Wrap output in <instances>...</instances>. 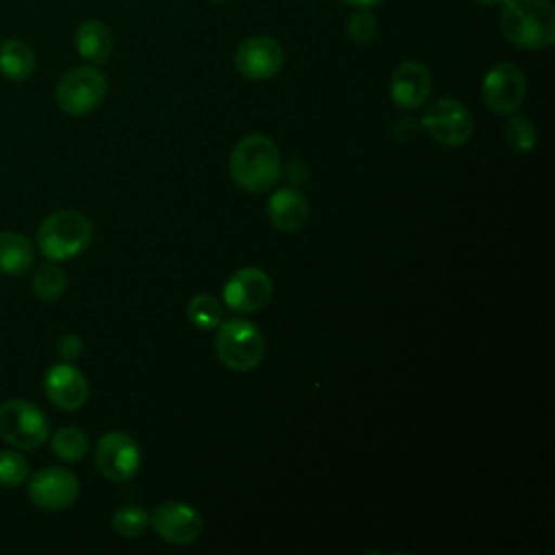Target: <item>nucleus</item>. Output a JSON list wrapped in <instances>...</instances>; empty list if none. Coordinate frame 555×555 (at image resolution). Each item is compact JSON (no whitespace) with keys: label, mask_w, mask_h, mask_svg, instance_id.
I'll list each match as a JSON object with an SVG mask.
<instances>
[{"label":"nucleus","mask_w":555,"mask_h":555,"mask_svg":"<svg viewBox=\"0 0 555 555\" xmlns=\"http://www.w3.org/2000/svg\"><path fill=\"white\" fill-rule=\"evenodd\" d=\"M230 176L247 193L271 191L282 176V156L267 134H247L230 152Z\"/></svg>","instance_id":"nucleus-1"},{"label":"nucleus","mask_w":555,"mask_h":555,"mask_svg":"<svg viewBox=\"0 0 555 555\" xmlns=\"http://www.w3.org/2000/svg\"><path fill=\"white\" fill-rule=\"evenodd\" d=\"M499 26L512 46L542 50L555 41V9L548 0H503Z\"/></svg>","instance_id":"nucleus-2"},{"label":"nucleus","mask_w":555,"mask_h":555,"mask_svg":"<svg viewBox=\"0 0 555 555\" xmlns=\"http://www.w3.org/2000/svg\"><path fill=\"white\" fill-rule=\"evenodd\" d=\"M93 238L91 221L78 210H56L48 215L37 230L39 251L54 262L80 256Z\"/></svg>","instance_id":"nucleus-3"},{"label":"nucleus","mask_w":555,"mask_h":555,"mask_svg":"<svg viewBox=\"0 0 555 555\" xmlns=\"http://www.w3.org/2000/svg\"><path fill=\"white\" fill-rule=\"evenodd\" d=\"M215 351L219 362L236 373L256 369L264 356V336L247 319H228L217 325Z\"/></svg>","instance_id":"nucleus-4"},{"label":"nucleus","mask_w":555,"mask_h":555,"mask_svg":"<svg viewBox=\"0 0 555 555\" xmlns=\"http://www.w3.org/2000/svg\"><path fill=\"white\" fill-rule=\"evenodd\" d=\"M108 82L106 76L91 67L78 65L65 72L56 85V104L67 115H89L93 113L106 98Z\"/></svg>","instance_id":"nucleus-5"},{"label":"nucleus","mask_w":555,"mask_h":555,"mask_svg":"<svg viewBox=\"0 0 555 555\" xmlns=\"http://www.w3.org/2000/svg\"><path fill=\"white\" fill-rule=\"evenodd\" d=\"M50 425L46 414L24 399L0 405V438L17 451H33L48 440Z\"/></svg>","instance_id":"nucleus-6"},{"label":"nucleus","mask_w":555,"mask_h":555,"mask_svg":"<svg viewBox=\"0 0 555 555\" xmlns=\"http://www.w3.org/2000/svg\"><path fill=\"white\" fill-rule=\"evenodd\" d=\"M423 130L440 145L457 147L473 137V115L470 111L453 98L436 100L421 117Z\"/></svg>","instance_id":"nucleus-7"},{"label":"nucleus","mask_w":555,"mask_h":555,"mask_svg":"<svg viewBox=\"0 0 555 555\" xmlns=\"http://www.w3.org/2000/svg\"><path fill=\"white\" fill-rule=\"evenodd\" d=\"M527 95L522 69L512 61H501L488 69L481 82V98L494 115H512L520 108Z\"/></svg>","instance_id":"nucleus-8"},{"label":"nucleus","mask_w":555,"mask_h":555,"mask_svg":"<svg viewBox=\"0 0 555 555\" xmlns=\"http://www.w3.org/2000/svg\"><path fill=\"white\" fill-rule=\"evenodd\" d=\"M273 295V282L267 271L258 267H243L234 271L223 284V301L238 314H254L262 310Z\"/></svg>","instance_id":"nucleus-9"},{"label":"nucleus","mask_w":555,"mask_h":555,"mask_svg":"<svg viewBox=\"0 0 555 555\" xmlns=\"http://www.w3.org/2000/svg\"><path fill=\"white\" fill-rule=\"evenodd\" d=\"M150 527L169 544H193L202 529V514L184 501H165L150 514Z\"/></svg>","instance_id":"nucleus-10"},{"label":"nucleus","mask_w":555,"mask_h":555,"mask_svg":"<svg viewBox=\"0 0 555 555\" xmlns=\"http://www.w3.org/2000/svg\"><path fill=\"white\" fill-rule=\"evenodd\" d=\"M234 67L247 80H269L284 67V50L273 37H247L234 52Z\"/></svg>","instance_id":"nucleus-11"},{"label":"nucleus","mask_w":555,"mask_h":555,"mask_svg":"<svg viewBox=\"0 0 555 555\" xmlns=\"http://www.w3.org/2000/svg\"><path fill=\"white\" fill-rule=\"evenodd\" d=\"M98 470L111 481H126L141 466V449L137 440L124 431H108L95 447Z\"/></svg>","instance_id":"nucleus-12"},{"label":"nucleus","mask_w":555,"mask_h":555,"mask_svg":"<svg viewBox=\"0 0 555 555\" xmlns=\"http://www.w3.org/2000/svg\"><path fill=\"white\" fill-rule=\"evenodd\" d=\"M80 494L78 477L61 466H48L37 470L28 481V496L30 501L50 512L65 509L74 505V501Z\"/></svg>","instance_id":"nucleus-13"},{"label":"nucleus","mask_w":555,"mask_h":555,"mask_svg":"<svg viewBox=\"0 0 555 555\" xmlns=\"http://www.w3.org/2000/svg\"><path fill=\"white\" fill-rule=\"evenodd\" d=\"M43 388L48 399L61 410H78L89 399V382L72 362H59L48 369Z\"/></svg>","instance_id":"nucleus-14"},{"label":"nucleus","mask_w":555,"mask_h":555,"mask_svg":"<svg viewBox=\"0 0 555 555\" xmlns=\"http://www.w3.org/2000/svg\"><path fill=\"white\" fill-rule=\"evenodd\" d=\"M431 93V74L421 61H403L390 78V98L403 111L421 108Z\"/></svg>","instance_id":"nucleus-15"},{"label":"nucleus","mask_w":555,"mask_h":555,"mask_svg":"<svg viewBox=\"0 0 555 555\" xmlns=\"http://www.w3.org/2000/svg\"><path fill=\"white\" fill-rule=\"evenodd\" d=\"M269 221L282 232H297L310 219V204L304 193L293 186H284L271 193L267 202Z\"/></svg>","instance_id":"nucleus-16"},{"label":"nucleus","mask_w":555,"mask_h":555,"mask_svg":"<svg viewBox=\"0 0 555 555\" xmlns=\"http://www.w3.org/2000/svg\"><path fill=\"white\" fill-rule=\"evenodd\" d=\"M78 54L91 63H106L113 54V35L100 20H85L74 35Z\"/></svg>","instance_id":"nucleus-17"},{"label":"nucleus","mask_w":555,"mask_h":555,"mask_svg":"<svg viewBox=\"0 0 555 555\" xmlns=\"http://www.w3.org/2000/svg\"><path fill=\"white\" fill-rule=\"evenodd\" d=\"M35 262L33 243L17 232H0V273L24 275Z\"/></svg>","instance_id":"nucleus-18"},{"label":"nucleus","mask_w":555,"mask_h":555,"mask_svg":"<svg viewBox=\"0 0 555 555\" xmlns=\"http://www.w3.org/2000/svg\"><path fill=\"white\" fill-rule=\"evenodd\" d=\"M37 65L35 52L20 39H9L0 46V74L9 80H26L33 76Z\"/></svg>","instance_id":"nucleus-19"},{"label":"nucleus","mask_w":555,"mask_h":555,"mask_svg":"<svg viewBox=\"0 0 555 555\" xmlns=\"http://www.w3.org/2000/svg\"><path fill=\"white\" fill-rule=\"evenodd\" d=\"M52 451L65 462H80L89 451V438L80 427H61L52 436Z\"/></svg>","instance_id":"nucleus-20"},{"label":"nucleus","mask_w":555,"mask_h":555,"mask_svg":"<svg viewBox=\"0 0 555 555\" xmlns=\"http://www.w3.org/2000/svg\"><path fill=\"white\" fill-rule=\"evenodd\" d=\"M67 288V275L65 271L54 262H46L37 269L33 278V291L41 301H54L59 299Z\"/></svg>","instance_id":"nucleus-21"},{"label":"nucleus","mask_w":555,"mask_h":555,"mask_svg":"<svg viewBox=\"0 0 555 555\" xmlns=\"http://www.w3.org/2000/svg\"><path fill=\"white\" fill-rule=\"evenodd\" d=\"M186 317L197 330H217L223 321V306L212 295L199 293L186 306Z\"/></svg>","instance_id":"nucleus-22"},{"label":"nucleus","mask_w":555,"mask_h":555,"mask_svg":"<svg viewBox=\"0 0 555 555\" xmlns=\"http://www.w3.org/2000/svg\"><path fill=\"white\" fill-rule=\"evenodd\" d=\"M507 117L509 119L505 121V128H503V137L507 141V145L518 154L531 152L538 143V134H535V128H533L531 119L527 115H520L518 111L507 115Z\"/></svg>","instance_id":"nucleus-23"},{"label":"nucleus","mask_w":555,"mask_h":555,"mask_svg":"<svg viewBox=\"0 0 555 555\" xmlns=\"http://www.w3.org/2000/svg\"><path fill=\"white\" fill-rule=\"evenodd\" d=\"M150 527V514L139 505H124L113 514V531L126 540L143 535Z\"/></svg>","instance_id":"nucleus-24"},{"label":"nucleus","mask_w":555,"mask_h":555,"mask_svg":"<svg viewBox=\"0 0 555 555\" xmlns=\"http://www.w3.org/2000/svg\"><path fill=\"white\" fill-rule=\"evenodd\" d=\"M28 477V462L20 451H0V486L17 488Z\"/></svg>","instance_id":"nucleus-25"},{"label":"nucleus","mask_w":555,"mask_h":555,"mask_svg":"<svg viewBox=\"0 0 555 555\" xmlns=\"http://www.w3.org/2000/svg\"><path fill=\"white\" fill-rule=\"evenodd\" d=\"M347 37L358 43V46H366L375 39L377 35V17L369 11V9H356L349 20H347Z\"/></svg>","instance_id":"nucleus-26"},{"label":"nucleus","mask_w":555,"mask_h":555,"mask_svg":"<svg viewBox=\"0 0 555 555\" xmlns=\"http://www.w3.org/2000/svg\"><path fill=\"white\" fill-rule=\"evenodd\" d=\"M80 353H82V340H80V336H76V334H65V336L59 340V356H61L65 362H74Z\"/></svg>","instance_id":"nucleus-27"},{"label":"nucleus","mask_w":555,"mask_h":555,"mask_svg":"<svg viewBox=\"0 0 555 555\" xmlns=\"http://www.w3.org/2000/svg\"><path fill=\"white\" fill-rule=\"evenodd\" d=\"M343 2H347L349 7H356V9H371V7L379 4L382 0H343Z\"/></svg>","instance_id":"nucleus-28"},{"label":"nucleus","mask_w":555,"mask_h":555,"mask_svg":"<svg viewBox=\"0 0 555 555\" xmlns=\"http://www.w3.org/2000/svg\"><path fill=\"white\" fill-rule=\"evenodd\" d=\"M475 2H479V4H486V7H496V4H501L503 0H475Z\"/></svg>","instance_id":"nucleus-29"},{"label":"nucleus","mask_w":555,"mask_h":555,"mask_svg":"<svg viewBox=\"0 0 555 555\" xmlns=\"http://www.w3.org/2000/svg\"><path fill=\"white\" fill-rule=\"evenodd\" d=\"M212 2H215V4H223L225 0H212Z\"/></svg>","instance_id":"nucleus-30"}]
</instances>
